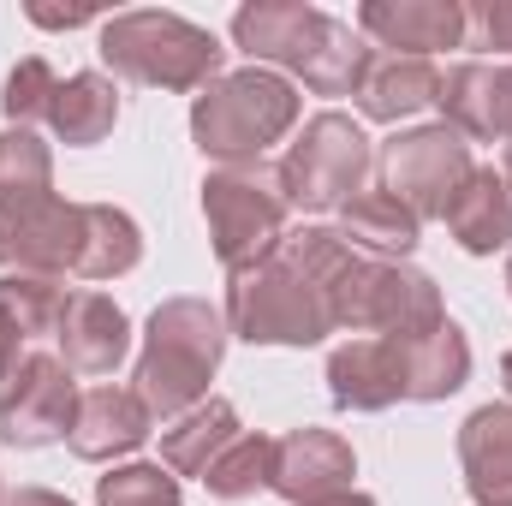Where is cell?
<instances>
[{
  "mask_svg": "<svg viewBox=\"0 0 512 506\" xmlns=\"http://www.w3.org/2000/svg\"><path fill=\"white\" fill-rule=\"evenodd\" d=\"M393 346H399L405 399H417V405H435L471 381V340L453 322H441L429 334H393Z\"/></svg>",
  "mask_w": 512,
  "mask_h": 506,
  "instance_id": "cell-19",
  "label": "cell"
},
{
  "mask_svg": "<svg viewBox=\"0 0 512 506\" xmlns=\"http://www.w3.org/2000/svg\"><path fill=\"white\" fill-rule=\"evenodd\" d=\"M459 465L477 506H512V405H477L465 417Z\"/></svg>",
  "mask_w": 512,
  "mask_h": 506,
  "instance_id": "cell-18",
  "label": "cell"
},
{
  "mask_svg": "<svg viewBox=\"0 0 512 506\" xmlns=\"http://www.w3.org/2000/svg\"><path fill=\"white\" fill-rule=\"evenodd\" d=\"M84 245V203L36 197L0 209V268L12 274H72Z\"/></svg>",
  "mask_w": 512,
  "mask_h": 506,
  "instance_id": "cell-10",
  "label": "cell"
},
{
  "mask_svg": "<svg viewBox=\"0 0 512 506\" xmlns=\"http://www.w3.org/2000/svg\"><path fill=\"white\" fill-rule=\"evenodd\" d=\"M54 197V155L36 131L6 126L0 131V209Z\"/></svg>",
  "mask_w": 512,
  "mask_h": 506,
  "instance_id": "cell-27",
  "label": "cell"
},
{
  "mask_svg": "<svg viewBox=\"0 0 512 506\" xmlns=\"http://www.w3.org/2000/svg\"><path fill=\"white\" fill-rule=\"evenodd\" d=\"M227 334H233L227 310H215L209 298L155 304V316L143 328V358H137V376H131V393L149 405V417L173 423V417H185L191 405L209 399V381L221 370Z\"/></svg>",
  "mask_w": 512,
  "mask_h": 506,
  "instance_id": "cell-1",
  "label": "cell"
},
{
  "mask_svg": "<svg viewBox=\"0 0 512 506\" xmlns=\"http://www.w3.org/2000/svg\"><path fill=\"white\" fill-rule=\"evenodd\" d=\"M292 126H298V90L280 72H268V66H245V72L215 78L197 96V108H191L197 149L215 155L221 167L262 161V149L280 143Z\"/></svg>",
  "mask_w": 512,
  "mask_h": 506,
  "instance_id": "cell-4",
  "label": "cell"
},
{
  "mask_svg": "<svg viewBox=\"0 0 512 506\" xmlns=\"http://www.w3.org/2000/svg\"><path fill=\"white\" fill-rule=\"evenodd\" d=\"M149 429H155V417H149V405L131 387H90V393H78V417H72L66 441H72L78 459L102 465V459L137 453L149 441Z\"/></svg>",
  "mask_w": 512,
  "mask_h": 506,
  "instance_id": "cell-15",
  "label": "cell"
},
{
  "mask_svg": "<svg viewBox=\"0 0 512 506\" xmlns=\"http://www.w3.org/2000/svg\"><path fill=\"white\" fill-rule=\"evenodd\" d=\"M203 215H209V239L215 256L227 262V274L256 268L280 251V239L292 233V203L280 191V167L239 161V167H215L203 179Z\"/></svg>",
  "mask_w": 512,
  "mask_h": 506,
  "instance_id": "cell-6",
  "label": "cell"
},
{
  "mask_svg": "<svg viewBox=\"0 0 512 506\" xmlns=\"http://www.w3.org/2000/svg\"><path fill=\"white\" fill-rule=\"evenodd\" d=\"M352 477H358V453L334 429H292L286 441H274V477H268V489L286 495L292 506L322 501L334 489H352Z\"/></svg>",
  "mask_w": 512,
  "mask_h": 506,
  "instance_id": "cell-12",
  "label": "cell"
},
{
  "mask_svg": "<svg viewBox=\"0 0 512 506\" xmlns=\"http://www.w3.org/2000/svg\"><path fill=\"white\" fill-rule=\"evenodd\" d=\"M465 18H471V30H477L483 48L512 54V0H483V6H471Z\"/></svg>",
  "mask_w": 512,
  "mask_h": 506,
  "instance_id": "cell-32",
  "label": "cell"
},
{
  "mask_svg": "<svg viewBox=\"0 0 512 506\" xmlns=\"http://www.w3.org/2000/svg\"><path fill=\"white\" fill-rule=\"evenodd\" d=\"M96 54L120 78L155 84V90H209L221 78V60H227L215 30H203L179 12H114L102 24Z\"/></svg>",
  "mask_w": 512,
  "mask_h": 506,
  "instance_id": "cell-3",
  "label": "cell"
},
{
  "mask_svg": "<svg viewBox=\"0 0 512 506\" xmlns=\"http://www.w3.org/2000/svg\"><path fill=\"white\" fill-rule=\"evenodd\" d=\"M435 90H441V72L429 66V60H411V54H382L376 66H370V78H364V90H358V108H364V120H405V114H417V108H429L435 102Z\"/></svg>",
  "mask_w": 512,
  "mask_h": 506,
  "instance_id": "cell-23",
  "label": "cell"
},
{
  "mask_svg": "<svg viewBox=\"0 0 512 506\" xmlns=\"http://www.w3.org/2000/svg\"><path fill=\"white\" fill-rule=\"evenodd\" d=\"M78 417V381L54 352H30L12 376L0 381V441L6 447H48L66 441Z\"/></svg>",
  "mask_w": 512,
  "mask_h": 506,
  "instance_id": "cell-9",
  "label": "cell"
},
{
  "mask_svg": "<svg viewBox=\"0 0 512 506\" xmlns=\"http://www.w3.org/2000/svg\"><path fill=\"white\" fill-rule=\"evenodd\" d=\"M334 12L304 6V0H251L233 12V42L251 54L256 66H286V72H310L316 54L334 36Z\"/></svg>",
  "mask_w": 512,
  "mask_h": 506,
  "instance_id": "cell-11",
  "label": "cell"
},
{
  "mask_svg": "<svg viewBox=\"0 0 512 506\" xmlns=\"http://www.w3.org/2000/svg\"><path fill=\"white\" fill-rule=\"evenodd\" d=\"M239 435H245V429H239V411L209 393L203 405H191L185 417H173V423L161 429V465H167L173 477H209V465H215Z\"/></svg>",
  "mask_w": 512,
  "mask_h": 506,
  "instance_id": "cell-20",
  "label": "cell"
},
{
  "mask_svg": "<svg viewBox=\"0 0 512 506\" xmlns=\"http://www.w3.org/2000/svg\"><path fill=\"white\" fill-rule=\"evenodd\" d=\"M501 179H507V191H512V149H507V173H501Z\"/></svg>",
  "mask_w": 512,
  "mask_h": 506,
  "instance_id": "cell-38",
  "label": "cell"
},
{
  "mask_svg": "<svg viewBox=\"0 0 512 506\" xmlns=\"http://www.w3.org/2000/svg\"><path fill=\"white\" fill-rule=\"evenodd\" d=\"M54 340H60V364L72 376H114L131 352V322L108 292H72Z\"/></svg>",
  "mask_w": 512,
  "mask_h": 506,
  "instance_id": "cell-14",
  "label": "cell"
},
{
  "mask_svg": "<svg viewBox=\"0 0 512 506\" xmlns=\"http://www.w3.org/2000/svg\"><path fill=\"white\" fill-rule=\"evenodd\" d=\"M0 501H6V495H0Z\"/></svg>",
  "mask_w": 512,
  "mask_h": 506,
  "instance_id": "cell-40",
  "label": "cell"
},
{
  "mask_svg": "<svg viewBox=\"0 0 512 506\" xmlns=\"http://www.w3.org/2000/svg\"><path fill=\"white\" fill-rule=\"evenodd\" d=\"M501 381H507V393H512V352L501 358Z\"/></svg>",
  "mask_w": 512,
  "mask_h": 506,
  "instance_id": "cell-37",
  "label": "cell"
},
{
  "mask_svg": "<svg viewBox=\"0 0 512 506\" xmlns=\"http://www.w3.org/2000/svg\"><path fill=\"white\" fill-rule=\"evenodd\" d=\"M376 173V143L364 137V126L352 114H316L304 120L298 143L280 155V191L292 209H346L364 179Z\"/></svg>",
  "mask_w": 512,
  "mask_h": 506,
  "instance_id": "cell-7",
  "label": "cell"
},
{
  "mask_svg": "<svg viewBox=\"0 0 512 506\" xmlns=\"http://www.w3.org/2000/svg\"><path fill=\"white\" fill-rule=\"evenodd\" d=\"M328 310H334V328H352V334H429L447 322L441 286L423 268L364 251H346V262L334 268Z\"/></svg>",
  "mask_w": 512,
  "mask_h": 506,
  "instance_id": "cell-5",
  "label": "cell"
},
{
  "mask_svg": "<svg viewBox=\"0 0 512 506\" xmlns=\"http://www.w3.org/2000/svg\"><path fill=\"white\" fill-rule=\"evenodd\" d=\"M376 167H382V191H393L417 221L447 215V203L459 197V185L477 173L471 143L453 126H411V131H399V137H387Z\"/></svg>",
  "mask_w": 512,
  "mask_h": 506,
  "instance_id": "cell-8",
  "label": "cell"
},
{
  "mask_svg": "<svg viewBox=\"0 0 512 506\" xmlns=\"http://www.w3.org/2000/svg\"><path fill=\"white\" fill-rule=\"evenodd\" d=\"M0 506H72L66 495H54V489H12Z\"/></svg>",
  "mask_w": 512,
  "mask_h": 506,
  "instance_id": "cell-35",
  "label": "cell"
},
{
  "mask_svg": "<svg viewBox=\"0 0 512 506\" xmlns=\"http://www.w3.org/2000/svg\"><path fill=\"white\" fill-rule=\"evenodd\" d=\"M143 262V233L126 209L114 203H84V245H78V268L84 280H120Z\"/></svg>",
  "mask_w": 512,
  "mask_h": 506,
  "instance_id": "cell-25",
  "label": "cell"
},
{
  "mask_svg": "<svg viewBox=\"0 0 512 506\" xmlns=\"http://www.w3.org/2000/svg\"><path fill=\"white\" fill-rule=\"evenodd\" d=\"M441 221L453 227L459 251H471V256L507 251L512 245V191H507V179H501L495 167H477V173L459 185V197L447 203Z\"/></svg>",
  "mask_w": 512,
  "mask_h": 506,
  "instance_id": "cell-21",
  "label": "cell"
},
{
  "mask_svg": "<svg viewBox=\"0 0 512 506\" xmlns=\"http://www.w3.org/2000/svg\"><path fill=\"white\" fill-rule=\"evenodd\" d=\"M54 90H60L54 66H48L42 54H30V60H18V66H12V78H6V90H0V108H6V120H12V126L30 131V120H48Z\"/></svg>",
  "mask_w": 512,
  "mask_h": 506,
  "instance_id": "cell-31",
  "label": "cell"
},
{
  "mask_svg": "<svg viewBox=\"0 0 512 506\" xmlns=\"http://www.w3.org/2000/svg\"><path fill=\"white\" fill-rule=\"evenodd\" d=\"M304 506H376V495H364V489H334V495H322V501H304Z\"/></svg>",
  "mask_w": 512,
  "mask_h": 506,
  "instance_id": "cell-36",
  "label": "cell"
},
{
  "mask_svg": "<svg viewBox=\"0 0 512 506\" xmlns=\"http://www.w3.org/2000/svg\"><path fill=\"white\" fill-rule=\"evenodd\" d=\"M495 137L512 143V66H495Z\"/></svg>",
  "mask_w": 512,
  "mask_h": 506,
  "instance_id": "cell-33",
  "label": "cell"
},
{
  "mask_svg": "<svg viewBox=\"0 0 512 506\" xmlns=\"http://www.w3.org/2000/svg\"><path fill=\"white\" fill-rule=\"evenodd\" d=\"M227 328L251 346H316L334 334V310L322 280L280 245L268 262L227 274Z\"/></svg>",
  "mask_w": 512,
  "mask_h": 506,
  "instance_id": "cell-2",
  "label": "cell"
},
{
  "mask_svg": "<svg viewBox=\"0 0 512 506\" xmlns=\"http://www.w3.org/2000/svg\"><path fill=\"white\" fill-rule=\"evenodd\" d=\"M30 18L48 24V30H72V24H90L96 6H66V12H60V6H30Z\"/></svg>",
  "mask_w": 512,
  "mask_h": 506,
  "instance_id": "cell-34",
  "label": "cell"
},
{
  "mask_svg": "<svg viewBox=\"0 0 512 506\" xmlns=\"http://www.w3.org/2000/svg\"><path fill=\"white\" fill-rule=\"evenodd\" d=\"M96 506H185L179 501V477L167 465H120L96 483Z\"/></svg>",
  "mask_w": 512,
  "mask_h": 506,
  "instance_id": "cell-30",
  "label": "cell"
},
{
  "mask_svg": "<svg viewBox=\"0 0 512 506\" xmlns=\"http://www.w3.org/2000/svg\"><path fill=\"white\" fill-rule=\"evenodd\" d=\"M435 108L447 114L441 126H453L459 137H489L495 143V66L483 60H459L441 72Z\"/></svg>",
  "mask_w": 512,
  "mask_h": 506,
  "instance_id": "cell-26",
  "label": "cell"
},
{
  "mask_svg": "<svg viewBox=\"0 0 512 506\" xmlns=\"http://www.w3.org/2000/svg\"><path fill=\"white\" fill-rule=\"evenodd\" d=\"M66 286L54 274H6L0 280V381L12 376L42 334H60Z\"/></svg>",
  "mask_w": 512,
  "mask_h": 506,
  "instance_id": "cell-17",
  "label": "cell"
},
{
  "mask_svg": "<svg viewBox=\"0 0 512 506\" xmlns=\"http://www.w3.org/2000/svg\"><path fill=\"white\" fill-rule=\"evenodd\" d=\"M328 393L340 411H387L393 399H405L393 334H358V340L334 346L328 352Z\"/></svg>",
  "mask_w": 512,
  "mask_h": 506,
  "instance_id": "cell-16",
  "label": "cell"
},
{
  "mask_svg": "<svg viewBox=\"0 0 512 506\" xmlns=\"http://www.w3.org/2000/svg\"><path fill=\"white\" fill-rule=\"evenodd\" d=\"M268 477H274V441L268 435H239L215 465H209V495H221V501H251L256 489H268Z\"/></svg>",
  "mask_w": 512,
  "mask_h": 506,
  "instance_id": "cell-29",
  "label": "cell"
},
{
  "mask_svg": "<svg viewBox=\"0 0 512 506\" xmlns=\"http://www.w3.org/2000/svg\"><path fill=\"white\" fill-rule=\"evenodd\" d=\"M370 66H376V48H364V36L340 18L334 36H328V48L304 72V90H316V96H358L364 78H370Z\"/></svg>",
  "mask_w": 512,
  "mask_h": 506,
  "instance_id": "cell-28",
  "label": "cell"
},
{
  "mask_svg": "<svg viewBox=\"0 0 512 506\" xmlns=\"http://www.w3.org/2000/svg\"><path fill=\"white\" fill-rule=\"evenodd\" d=\"M358 36H376L382 48H405L411 60L435 48H459L471 36V18L459 0H364L358 6Z\"/></svg>",
  "mask_w": 512,
  "mask_h": 506,
  "instance_id": "cell-13",
  "label": "cell"
},
{
  "mask_svg": "<svg viewBox=\"0 0 512 506\" xmlns=\"http://www.w3.org/2000/svg\"><path fill=\"white\" fill-rule=\"evenodd\" d=\"M114 120H120V90H114V78H102V72H72V78L54 90L48 126L60 131V143L90 149V143H102V137L114 131Z\"/></svg>",
  "mask_w": 512,
  "mask_h": 506,
  "instance_id": "cell-24",
  "label": "cell"
},
{
  "mask_svg": "<svg viewBox=\"0 0 512 506\" xmlns=\"http://www.w3.org/2000/svg\"><path fill=\"white\" fill-rule=\"evenodd\" d=\"M507 292H512V256H507Z\"/></svg>",
  "mask_w": 512,
  "mask_h": 506,
  "instance_id": "cell-39",
  "label": "cell"
},
{
  "mask_svg": "<svg viewBox=\"0 0 512 506\" xmlns=\"http://www.w3.org/2000/svg\"><path fill=\"white\" fill-rule=\"evenodd\" d=\"M417 233H423V221L393 197V191H358L346 209H340V239L352 245V251L364 256H405L417 251Z\"/></svg>",
  "mask_w": 512,
  "mask_h": 506,
  "instance_id": "cell-22",
  "label": "cell"
}]
</instances>
